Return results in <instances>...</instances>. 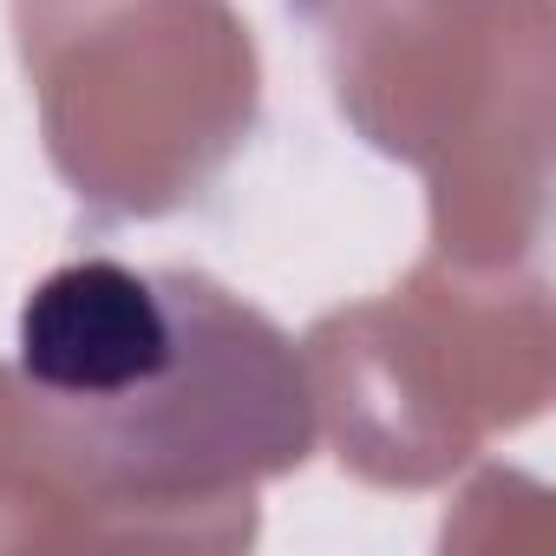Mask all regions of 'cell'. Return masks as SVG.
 I'll list each match as a JSON object with an SVG mask.
<instances>
[{
  "instance_id": "obj_1",
  "label": "cell",
  "mask_w": 556,
  "mask_h": 556,
  "mask_svg": "<svg viewBox=\"0 0 556 556\" xmlns=\"http://www.w3.org/2000/svg\"><path fill=\"white\" fill-rule=\"evenodd\" d=\"M14 374L47 458L105 497H203L315 452L295 341L197 268H53L21 302Z\"/></svg>"
}]
</instances>
